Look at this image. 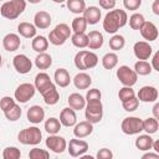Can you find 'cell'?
<instances>
[{
  "label": "cell",
  "instance_id": "42",
  "mask_svg": "<svg viewBox=\"0 0 159 159\" xmlns=\"http://www.w3.org/2000/svg\"><path fill=\"white\" fill-rule=\"evenodd\" d=\"M29 159H50V153L41 148H32L29 152Z\"/></svg>",
  "mask_w": 159,
  "mask_h": 159
},
{
  "label": "cell",
  "instance_id": "55",
  "mask_svg": "<svg viewBox=\"0 0 159 159\" xmlns=\"http://www.w3.org/2000/svg\"><path fill=\"white\" fill-rule=\"evenodd\" d=\"M152 148L154 149V153H159V142L158 140H153V145H152Z\"/></svg>",
  "mask_w": 159,
  "mask_h": 159
},
{
  "label": "cell",
  "instance_id": "3",
  "mask_svg": "<svg viewBox=\"0 0 159 159\" xmlns=\"http://www.w3.org/2000/svg\"><path fill=\"white\" fill-rule=\"evenodd\" d=\"M75 66L78 70H89L97 66L98 63V56L92 52V51H87V50H80L76 55H75Z\"/></svg>",
  "mask_w": 159,
  "mask_h": 159
},
{
  "label": "cell",
  "instance_id": "29",
  "mask_svg": "<svg viewBox=\"0 0 159 159\" xmlns=\"http://www.w3.org/2000/svg\"><path fill=\"white\" fill-rule=\"evenodd\" d=\"M31 47L35 52L37 53H43L47 48H48V40L45 36H35L32 42H31Z\"/></svg>",
  "mask_w": 159,
  "mask_h": 159
},
{
  "label": "cell",
  "instance_id": "12",
  "mask_svg": "<svg viewBox=\"0 0 159 159\" xmlns=\"http://www.w3.org/2000/svg\"><path fill=\"white\" fill-rule=\"evenodd\" d=\"M133 52L139 61H147L153 53V47L147 41H138L133 46Z\"/></svg>",
  "mask_w": 159,
  "mask_h": 159
},
{
  "label": "cell",
  "instance_id": "44",
  "mask_svg": "<svg viewBox=\"0 0 159 159\" xmlns=\"http://www.w3.org/2000/svg\"><path fill=\"white\" fill-rule=\"evenodd\" d=\"M133 97H135V92L132 87H122L118 92V98L120 102H125Z\"/></svg>",
  "mask_w": 159,
  "mask_h": 159
},
{
  "label": "cell",
  "instance_id": "24",
  "mask_svg": "<svg viewBox=\"0 0 159 159\" xmlns=\"http://www.w3.org/2000/svg\"><path fill=\"white\" fill-rule=\"evenodd\" d=\"M53 80H55V83L62 88L67 87L71 82V76H70V72L66 70V68H57L55 71V75H53Z\"/></svg>",
  "mask_w": 159,
  "mask_h": 159
},
{
  "label": "cell",
  "instance_id": "14",
  "mask_svg": "<svg viewBox=\"0 0 159 159\" xmlns=\"http://www.w3.org/2000/svg\"><path fill=\"white\" fill-rule=\"evenodd\" d=\"M53 84V82L51 81L50 76L46 72H40L35 76V89L40 92V94H43Z\"/></svg>",
  "mask_w": 159,
  "mask_h": 159
},
{
  "label": "cell",
  "instance_id": "51",
  "mask_svg": "<svg viewBox=\"0 0 159 159\" xmlns=\"http://www.w3.org/2000/svg\"><path fill=\"white\" fill-rule=\"evenodd\" d=\"M152 68H154L155 71H159V52H155L153 58H152Z\"/></svg>",
  "mask_w": 159,
  "mask_h": 159
},
{
  "label": "cell",
  "instance_id": "49",
  "mask_svg": "<svg viewBox=\"0 0 159 159\" xmlns=\"http://www.w3.org/2000/svg\"><path fill=\"white\" fill-rule=\"evenodd\" d=\"M96 159H113V153L108 148H101L97 152Z\"/></svg>",
  "mask_w": 159,
  "mask_h": 159
},
{
  "label": "cell",
  "instance_id": "27",
  "mask_svg": "<svg viewBox=\"0 0 159 159\" xmlns=\"http://www.w3.org/2000/svg\"><path fill=\"white\" fill-rule=\"evenodd\" d=\"M17 32L25 39H34L36 36V27L30 22H20L17 25Z\"/></svg>",
  "mask_w": 159,
  "mask_h": 159
},
{
  "label": "cell",
  "instance_id": "56",
  "mask_svg": "<svg viewBox=\"0 0 159 159\" xmlns=\"http://www.w3.org/2000/svg\"><path fill=\"white\" fill-rule=\"evenodd\" d=\"M80 159H96V158L92 157V155H88V154H83V155L80 157Z\"/></svg>",
  "mask_w": 159,
  "mask_h": 159
},
{
  "label": "cell",
  "instance_id": "31",
  "mask_svg": "<svg viewBox=\"0 0 159 159\" xmlns=\"http://www.w3.org/2000/svg\"><path fill=\"white\" fill-rule=\"evenodd\" d=\"M51 65H52V57H51V55H48L46 52L39 53L35 57V66L39 70H47Z\"/></svg>",
  "mask_w": 159,
  "mask_h": 159
},
{
  "label": "cell",
  "instance_id": "39",
  "mask_svg": "<svg viewBox=\"0 0 159 159\" xmlns=\"http://www.w3.org/2000/svg\"><path fill=\"white\" fill-rule=\"evenodd\" d=\"M124 45H125V40H124V37H123L122 35H119V34H116V35H113V36L109 39V47H111V50H113V51H119V50H122V48L124 47Z\"/></svg>",
  "mask_w": 159,
  "mask_h": 159
},
{
  "label": "cell",
  "instance_id": "4",
  "mask_svg": "<svg viewBox=\"0 0 159 159\" xmlns=\"http://www.w3.org/2000/svg\"><path fill=\"white\" fill-rule=\"evenodd\" d=\"M42 139V133L37 127L24 128L17 134V140L25 145H37Z\"/></svg>",
  "mask_w": 159,
  "mask_h": 159
},
{
  "label": "cell",
  "instance_id": "8",
  "mask_svg": "<svg viewBox=\"0 0 159 159\" xmlns=\"http://www.w3.org/2000/svg\"><path fill=\"white\" fill-rule=\"evenodd\" d=\"M117 78L124 87H132L137 83L138 75L129 66L123 65V66H119L117 70Z\"/></svg>",
  "mask_w": 159,
  "mask_h": 159
},
{
  "label": "cell",
  "instance_id": "41",
  "mask_svg": "<svg viewBox=\"0 0 159 159\" xmlns=\"http://www.w3.org/2000/svg\"><path fill=\"white\" fill-rule=\"evenodd\" d=\"M21 152L16 147H6L2 152V159H20Z\"/></svg>",
  "mask_w": 159,
  "mask_h": 159
},
{
  "label": "cell",
  "instance_id": "47",
  "mask_svg": "<svg viewBox=\"0 0 159 159\" xmlns=\"http://www.w3.org/2000/svg\"><path fill=\"white\" fill-rule=\"evenodd\" d=\"M122 106H123L124 111H127V112H134L138 108V106H139V101H138L137 97H133V98H130V99H128L125 102H122Z\"/></svg>",
  "mask_w": 159,
  "mask_h": 159
},
{
  "label": "cell",
  "instance_id": "36",
  "mask_svg": "<svg viewBox=\"0 0 159 159\" xmlns=\"http://www.w3.org/2000/svg\"><path fill=\"white\" fill-rule=\"evenodd\" d=\"M67 7L71 12L80 15V14H83V11L86 9V2L83 0H68Z\"/></svg>",
  "mask_w": 159,
  "mask_h": 159
},
{
  "label": "cell",
  "instance_id": "13",
  "mask_svg": "<svg viewBox=\"0 0 159 159\" xmlns=\"http://www.w3.org/2000/svg\"><path fill=\"white\" fill-rule=\"evenodd\" d=\"M67 150L68 154L73 158L81 157L88 150V143L82 139H71L67 145Z\"/></svg>",
  "mask_w": 159,
  "mask_h": 159
},
{
  "label": "cell",
  "instance_id": "53",
  "mask_svg": "<svg viewBox=\"0 0 159 159\" xmlns=\"http://www.w3.org/2000/svg\"><path fill=\"white\" fill-rule=\"evenodd\" d=\"M153 118H155L157 120L159 119V103L157 102L155 104H154V107H153Z\"/></svg>",
  "mask_w": 159,
  "mask_h": 159
},
{
  "label": "cell",
  "instance_id": "9",
  "mask_svg": "<svg viewBox=\"0 0 159 159\" xmlns=\"http://www.w3.org/2000/svg\"><path fill=\"white\" fill-rule=\"evenodd\" d=\"M35 92H36L35 86L26 82V83H21L20 86H17V88L15 89L14 97L19 103H26L35 96Z\"/></svg>",
  "mask_w": 159,
  "mask_h": 159
},
{
  "label": "cell",
  "instance_id": "19",
  "mask_svg": "<svg viewBox=\"0 0 159 159\" xmlns=\"http://www.w3.org/2000/svg\"><path fill=\"white\" fill-rule=\"evenodd\" d=\"M26 117H27L29 122H31L34 124H39V123H41L45 119V109L41 106H37V104L31 106L27 109Z\"/></svg>",
  "mask_w": 159,
  "mask_h": 159
},
{
  "label": "cell",
  "instance_id": "30",
  "mask_svg": "<svg viewBox=\"0 0 159 159\" xmlns=\"http://www.w3.org/2000/svg\"><path fill=\"white\" fill-rule=\"evenodd\" d=\"M153 140H154V139H153L149 134H142V135H138L137 139H135V147H137V149H139V150L147 152V150L152 149Z\"/></svg>",
  "mask_w": 159,
  "mask_h": 159
},
{
  "label": "cell",
  "instance_id": "52",
  "mask_svg": "<svg viewBox=\"0 0 159 159\" xmlns=\"http://www.w3.org/2000/svg\"><path fill=\"white\" fill-rule=\"evenodd\" d=\"M140 159H159V154L153 153V152H148V153L143 154Z\"/></svg>",
  "mask_w": 159,
  "mask_h": 159
},
{
  "label": "cell",
  "instance_id": "16",
  "mask_svg": "<svg viewBox=\"0 0 159 159\" xmlns=\"http://www.w3.org/2000/svg\"><path fill=\"white\" fill-rule=\"evenodd\" d=\"M51 15L45 11V10H40L35 14L34 16V26L36 29H40V30H45V29H48L50 25H51Z\"/></svg>",
  "mask_w": 159,
  "mask_h": 159
},
{
  "label": "cell",
  "instance_id": "50",
  "mask_svg": "<svg viewBox=\"0 0 159 159\" xmlns=\"http://www.w3.org/2000/svg\"><path fill=\"white\" fill-rule=\"evenodd\" d=\"M99 6L104 10H113L116 6L114 0H99Z\"/></svg>",
  "mask_w": 159,
  "mask_h": 159
},
{
  "label": "cell",
  "instance_id": "28",
  "mask_svg": "<svg viewBox=\"0 0 159 159\" xmlns=\"http://www.w3.org/2000/svg\"><path fill=\"white\" fill-rule=\"evenodd\" d=\"M42 96V98H43V102L46 103V104H48V106H53V104H56L57 102H58V99H60V93H58V91H57V88H56V86L55 84H52L43 94H41Z\"/></svg>",
  "mask_w": 159,
  "mask_h": 159
},
{
  "label": "cell",
  "instance_id": "21",
  "mask_svg": "<svg viewBox=\"0 0 159 159\" xmlns=\"http://www.w3.org/2000/svg\"><path fill=\"white\" fill-rule=\"evenodd\" d=\"M92 132H93V124H91L87 120H82L80 123H76L75 124V128H73V134L78 139H82V138L88 137Z\"/></svg>",
  "mask_w": 159,
  "mask_h": 159
},
{
  "label": "cell",
  "instance_id": "37",
  "mask_svg": "<svg viewBox=\"0 0 159 159\" xmlns=\"http://www.w3.org/2000/svg\"><path fill=\"white\" fill-rule=\"evenodd\" d=\"M158 128H159V123H158V120L155 118L149 117V118H147V119L143 120V130H145L147 134L150 135V134L157 133Z\"/></svg>",
  "mask_w": 159,
  "mask_h": 159
},
{
  "label": "cell",
  "instance_id": "11",
  "mask_svg": "<svg viewBox=\"0 0 159 159\" xmlns=\"http://www.w3.org/2000/svg\"><path fill=\"white\" fill-rule=\"evenodd\" d=\"M12 65H14V68L16 70V72H19L21 75L29 73L32 68V61L24 53L16 55L12 58Z\"/></svg>",
  "mask_w": 159,
  "mask_h": 159
},
{
  "label": "cell",
  "instance_id": "17",
  "mask_svg": "<svg viewBox=\"0 0 159 159\" xmlns=\"http://www.w3.org/2000/svg\"><path fill=\"white\" fill-rule=\"evenodd\" d=\"M21 45V40L20 36L17 34H6L2 39V47L4 50H6L7 52H14L16 51Z\"/></svg>",
  "mask_w": 159,
  "mask_h": 159
},
{
  "label": "cell",
  "instance_id": "38",
  "mask_svg": "<svg viewBox=\"0 0 159 159\" xmlns=\"http://www.w3.org/2000/svg\"><path fill=\"white\" fill-rule=\"evenodd\" d=\"M71 42H72L73 46H76L78 48H84L88 45V39H87V35L84 32H82V34H73L71 36Z\"/></svg>",
  "mask_w": 159,
  "mask_h": 159
},
{
  "label": "cell",
  "instance_id": "43",
  "mask_svg": "<svg viewBox=\"0 0 159 159\" xmlns=\"http://www.w3.org/2000/svg\"><path fill=\"white\" fill-rule=\"evenodd\" d=\"M4 114H5V118H6L7 120H10V122H16V120L20 119V117H21V108H20V106L15 104L11 109H9L7 112H5Z\"/></svg>",
  "mask_w": 159,
  "mask_h": 159
},
{
  "label": "cell",
  "instance_id": "10",
  "mask_svg": "<svg viewBox=\"0 0 159 159\" xmlns=\"http://www.w3.org/2000/svg\"><path fill=\"white\" fill-rule=\"evenodd\" d=\"M46 147H47L51 152H53V153H56V154H61V153H63L65 149L67 148V142H66V139H65L63 137H61V135H57V134H55V135H48V137L46 138Z\"/></svg>",
  "mask_w": 159,
  "mask_h": 159
},
{
  "label": "cell",
  "instance_id": "33",
  "mask_svg": "<svg viewBox=\"0 0 159 159\" xmlns=\"http://www.w3.org/2000/svg\"><path fill=\"white\" fill-rule=\"evenodd\" d=\"M118 65V56L114 52H107L102 57V66L106 70H113Z\"/></svg>",
  "mask_w": 159,
  "mask_h": 159
},
{
  "label": "cell",
  "instance_id": "20",
  "mask_svg": "<svg viewBox=\"0 0 159 159\" xmlns=\"http://www.w3.org/2000/svg\"><path fill=\"white\" fill-rule=\"evenodd\" d=\"M60 123L61 125H65V127H75V124L77 123L76 112L70 107L63 108L60 113Z\"/></svg>",
  "mask_w": 159,
  "mask_h": 159
},
{
  "label": "cell",
  "instance_id": "7",
  "mask_svg": "<svg viewBox=\"0 0 159 159\" xmlns=\"http://www.w3.org/2000/svg\"><path fill=\"white\" fill-rule=\"evenodd\" d=\"M120 129L127 135L139 134L143 130V119L139 117H125L122 120Z\"/></svg>",
  "mask_w": 159,
  "mask_h": 159
},
{
  "label": "cell",
  "instance_id": "5",
  "mask_svg": "<svg viewBox=\"0 0 159 159\" xmlns=\"http://www.w3.org/2000/svg\"><path fill=\"white\" fill-rule=\"evenodd\" d=\"M71 29L67 24H58L55 26L52 31L48 34V41L55 46H61L66 42V40L71 36Z\"/></svg>",
  "mask_w": 159,
  "mask_h": 159
},
{
  "label": "cell",
  "instance_id": "32",
  "mask_svg": "<svg viewBox=\"0 0 159 159\" xmlns=\"http://www.w3.org/2000/svg\"><path fill=\"white\" fill-rule=\"evenodd\" d=\"M61 129V123L57 118L55 117H51L48 119H46L45 122V130L48 133V135H55L60 132Z\"/></svg>",
  "mask_w": 159,
  "mask_h": 159
},
{
  "label": "cell",
  "instance_id": "15",
  "mask_svg": "<svg viewBox=\"0 0 159 159\" xmlns=\"http://www.w3.org/2000/svg\"><path fill=\"white\" fill-rule=\"evenodd\" d=\"M137 98H138V101H142L145 103L155 102L158 99V89L153 86H143L138 91Z\"/></svg>",
  "mask_w": 159,
  "mask_h": 159
},
{
  "label": "cell",
  "instance_id": "40",
  "mask_svg": "<svg viewBox=\"0 0 159 159\" xmlns=\"http://www.w3.org/2000/svg\"><path fill=\"white\" fill-rule=\"evenodd\" d=\"M144 22H145V19L139 12H134L129 17V26L132 30H140V27L143 26Z\"/></svg>",
  "mask_w": 159,
  "mask_h": 159
},
{
  "label": "cell",
  "instance_id": "45",
  "mask_svg": "<svg viewBox=\"0 0 159 159\" xmlns=\"http://www.w3.org/2000/svg\"><path fill=\"white\" fill-rule=\"evenodd\" d=\"M101 98H102V93H101V91L98 88H91V89H88L87 93H86V97H84L86 103L94 102V101H101Z\"/></svg>",
  "mask_w": 159,
  "mask_h": 159
},
{
  "label": "cell",
  "instance_id": "48",
  "mask_svg": "<svg viewBox=\"0 0 159 159\" xmlns=\"http://www.w3.org/2000/svg\"><path fill=\"white\" fill-rule=\"evenodd\" d=\"M140 5H142V1L140 0H124L123 1V6L127 10H130V11H134V10L139 9Z\"/></svg>",
  "mask_w": 159,
  "mask_h": 159
},
{
  "label": "cell",
  "instance_id": "26",
  "mask_svg": "<svg viewBox=\"0 0 159 159\" xmlns=\"http://www.w3.org/2000/svg\"><path fill=\"white\" fill-rule=\"evenodd\" d=\"M67 102H68L70 108H72L75 112L76 111H81V109H83L86 107V99L80 93H71L68 96Z\"/></svg>",
  "mask_w": 159,
  "mask_h": 159
},
{
  "label": "cell",
  "instance_id": "35",
  "mask_svg": "<svg viewBox=\"0 0 159 159\" xmlns=\"http://www.w3.org/2000/svg\"><path fill=\"white\" fill-rule=\"evenodd\" d=\"M134 72L139 76H148L152 73V66L148 61H137L134 63Z\"/></svg>",
  "mask_w": 159,
  "mask_h": 159
},
{
  "label": "cell",
  "instance_id": "25",
  "mask_svg": "<svg viewBox=\"0 0 159 159\" xmlns=\"http://www.w3.org/2000/svg\"><path fill=\"white\" fill-rule=\"evenodd\" d=\"M73 84H75V87L77 88V89H87L89 86H91V83H92V78H91V76L88 75V73H86V72H80V73H77L75 77H73Z\"/></svg>",
  "mask_w": 159,
  "mask_h": 159
},
{
  "label": "cell",
  "instance_id": "34",
  "mask_svg": "<svg viewBox=\"0 0 159 159\" xmlns=\"http://www.w3.org/2000/svg\"><path fill=\"white\" fill-rule=\"evenodd\" d=\"M87 29V22L84 20L83 16H77L72 20V24H71V30L75 32V34H82Z\"/></svg>",
  "mask_w": 159,
  "mask_h": 159
},
{
  "label": "cell",
  "instance_id": "6",
  "mask_svg": "<svg viewBox=\"0 0 159 159\" xmlns=\"http://www.w3.org/2000/svg\"><path fill=\"white\" fill-rule=\"evenodd\" d=\"M84 116L87 122L91 124L99 123L102 117H103V104L101 101H94V102H88L86 103L84 107Z\"/></svg>",
  "mask_w": 159,
  "mask_h": 159
},
{
  "label": "cell",
  "instance_id": "18",
  "mask_svg": "<svg viewBox=\"0 0 159 159\" xmlns=\"http://www.w3.org/2000/svg\"><path fill=\"white\" fill-rule=\"evenodd\" d=\"M139 31H140V35L143 36V39L147 40V42L155 41L158 39V29L152 21H145Z\"/></svg>",
  "mask_w": 159,
  "mask_h": 159
},
{
  "label": "cell",
  "instance_id": "2",
  "mask_svg": "<svg viewBox=\"0 0 159 159\" xmlns=\"http://www.w3.org/2000/svg\"><path fill=\"white\" fill-rule=\"evenodd\" d=\"M25 7H26V1L24 0L5 1L0 7V15L7 20H15L24 12Z\"/></svg>",
  "mask_w": 159,
  "mask_h": 159
},
{
  "label": "cell",
  "instance_id": "46",
  "mask_svg": "<svg viewBox=\"0 0 159 159\" xmlns=\"http://www.w3.org/2000/svg\"><path fill=\"white\" fill-rule=\"evenodd\" d=\"M15 104H16V103H15V99H14L12 97H10V96H5V97H2V98L0 99V109H1L4 113L7 112L9 109H11Z\"/></svg>",
  "mask_w": 159,
  "mask_h": 159
},
{
  "label": "cell",
  "instance_id": "54",
  "mask_svg": "<svg viewBox=\"0 0 159 159\" xmlns=\"http://www.w3.org/2000/svg\"><path fill=\"white\" fill-rule=\"evenodd\" d=\"M152 9H153V12H154L155 15H159V1H158V0H155V1H153V5H152Z\"/></svg>",
  "mask_w": 159,
  "mask_h": 159
},
{
  "label": "cell",
  "instance_id": "57",
  "mask_svg": "<svg viewBox=\"0 0 159 159\" xmlns=\"http://www.w3.org/2000/svg\"><path fill=\"white\" fill-rule=\"evenodd\" d=\"M1 61H2V60H1V55H0V66H1Z\"/></svg>",
  "mask_w": 159,
  "mask_h": 159
},
{
  "label": "cell",
  "instance_id": "22",
  "mask_svg": "<svg viewBox=\"0 0 159 159\" xmlns=\"http://www.w3.org/2000/svg\"><path fill=\"white\" fill-rule=\"evenodd\" d=\"M101 16H102V12H101L99 7H97V6H88L83 11V17H84L87 25L88 24L89 25H96L97 22H99Z\"/></svg>",
  "mask_w": 159,
  "mask_h": 159
},
{
  "label": "cell",
  "instance_id": "1",
  "mask_svg": "<svg viewBox=\"0 0 159 159\" xmlns=\"http://www.w3.org/2000/svg\"><path fill=\"white\" fill-rule=\"evenodd\" d=\"M128 21L127 12L122 9H114L107 12L103 19V30L108 34H116Z\"/></svg>",
  "mask_w": 159,
  "mask_h": 159
},
{
  "label": "cell",
  "instance_id": "23",
  "mask_svg": "<svg viewBox=\"0 0 159 159\" xmlns=\"http://www.w3.org/2000/svg\"><path fill=\"white\" fill-rule=\"evenodd\" d=\"M87 39H88L87 47H89V50H98L103 46V42H104L103 35L97 30L89 31V34L87 35Z\"/></svg>",
  "mask_w": 159,
  "mask_h": 159
}]
</instances>
